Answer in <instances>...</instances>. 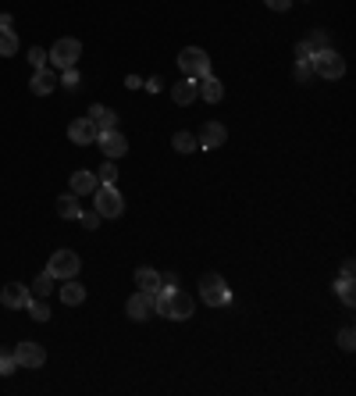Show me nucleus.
I'll return each instance as SVG.
<instances>
[{
  "instance_id": "nucleus-1",
  "label": "nucleus",
  "mask_w": 356,
  "mask_h": 396,
  "mask_svg": "<svg viewBox=\"0 0 356 396\" xmlns=\"http://www.w3.org/2000/svg\"><path fill=\"white\" fill-rule=\"evenodd\" d=\"M153 314H164L171 321H186V318L196 314V307H193V297L182 293V290H157L153 293Z\"/></svg>"
},
{
  "instance_id": "nucleus-2",
  "label": "nucleus",
  "mask_w": 356,
  "mask_h": 396,
  "mask_svg": "<svg viewBox=\"0 0 356 396\" xmlns=\"http://www.w3.org/2000/svg\"><path fill=\"white\" fill-rule=\"evenodd\" d=\"M178 68H182L186 79H207L210 75V58H207V50L203 47H182L178 50Z\"/></svg>"
},
{
  "instance_id": "nucleus-3",
  "label": "nucleus",
  "mask_w": 356,
  "mask_h": 396,
  "mask_svg": "<svg viewBox=\"0 0 356 396\" xmlns=\"http://www.w3.org/2000/svg\"><path fill=\"white\" fill-rule=\"evenodd\" d=\"M93 211H96L100 218H117V214L125 211V197L117 193L114 182H100V186L93 190Z\"/></svg>"
},
{
  "instance_id": "nucleus-4",
  "label": "nucleus",
  "mask_w": 356,
  "mask_h": 396,
  "mask_svg": "<svg viewBox=\"0 0 356 396\" xmlns=\"http://www.w3.org/2000/svg\"><path fill=\"white\" fill-rule=\"evenodd\" d=\"M310 68H314V75H321V79H342L345 75V58L338 50H331V47H324V50H317L314 58H310Z\"/></svg>"
},
{
  "instance_id": "nucleus-5",
  "label": "nucleus",
  "mask_w": 356,
  "mask_h": 396,
  "mask_svg": "<svg viewBox=\"0 0 356 396\" xmlns=\"http://www.w3.org/2000/svg\"><path fill=\"white\" fill-rule=\"evenodd\" d=\"M79 58H82V43L79 39H72V36H65V39H57L53 47H50V65L53 68H79Z\"/></svg>"
},
{
  "instance_id": "nucleus-6",
  "label": "nucleus",
  "mask_w": 356,
  "mask_h": 396,
  "mask_svg": "<svg viewBox=\"0 0 356 396\" xmlns=\"http://www.w3.org/2000/svg\"><path fill=\"white\" fill-rule=\"evenodd\" d=\"M46 271H50L57 282H65V278H79V271H82V257H79L75 250H57V254H50Z\"/></svg>"
},
{
  "instance_id": "nucleus-7",
  "label": "nucleus",
  "mask_w": 356,
  "mask_h": 396,
  "mask_svg": "<svg viewBox=\"0 0 356 396\" xmlns=\"http://www.w3.org/2000/svg\"><path fill=\"white\" fill-rule=\"evenodd\" d=\"M200 297H203V304H207V307H224V304L231 300L228 282H224L217 271H207V275L200 278Z\"/></svg>"
},
{
  "instance_id": "nucleus-8",
  "label": "nucleus",
  "mask_w": 356,
  "mask_h": 396,
  "mask_svg": "<svg viewBox=\"0 0 356 396\" xmlns=\"http://www.w3.org/2000/svg\"><path fill=\"white\" fill-rule=\"evenodd\" d=\"M11 354H15L18 368H43V364H46V350H43L39 343H32V339H22V343H18Z\"/></svg>"
},
{
  "instance_id": "nucleus-9",
  "label": "nucleus",
  "mask_w": 356,
  "mask_h": 396,
  "mask_svg": "<svg viewBox=\"0 0 356 396\" xmlns=\"http://www.w3.org/2000/svg\"><path fill=\"white\" fill-rule=\"evenodd\" d=\"M96 147H100V150H103V157H110V161L129 154V140H125L122 132H117V129H110V132H100V136H96Z\"/></svg>"
},
{
  "instance_id": "nucleus-10",
  "label": "nucleus",
  "mask_w": 356,
  "mask_h": 396,
  "mask_svg": "<svg viewBox=\"0 0 356 396\" xmlns=\"http://www.w3.org/2000/svg\"><path fill=\"white\" fill-rule=\"evenodd\" d=\"M125 314H129L132 321H146V318L153 314V293L136 290V293L129 297V304H125Z\"/></svg>"
},
{
  "instance_id": "nucleus-11",
  "label": "nucleus",
  "mask_w": 356,
  "mask_h": 396,
  "mask_svg": "<svg viewBox=\"0 0 356 396\" xmlns=\"http://www.w3.org/2000/svg\"><path fill=\"white\" fill-rule=\"evenodd\" d=\"M29 300H32V293H29V286H22V282H8L4 293H0V304L11 307V311H25Z\"/></svg>"
},
{
  "instance_id": "nucleus-12",
  "label": "nucleus",
  "mask_w": 356,
  "mask_h": 396,
  "mask_svg": "<svg viewBox=\"0 0 356 396\" xmlns=\"http://www.w3.org/2000/svg\"><path fill=\"white\" fill-rule=\"evenodd\" d=\"M96 125H93V118H75L72 125H68V140L72 143H79V147H89V143H96Z\"/></svg>"
},
{
  "instance_id": "nucleus-13",
  "label": "nucleus",
  "mask_w": 356,
  "mask_h": 396,
  "mask_svg": "<svg viewBox=\"0 0 356 396\" xmlns=\"http://www.w3.org/2000/svg\"><path fill=\"white\" fill-rule=\"evenodd\" d=\"M224 140H228V129H224L221 122H203V129H200V136H196V143H200V147H207V150L221 147Z\"/></svg>"
},
{
  "instance_id": "nucleus-14",
  "label": "nucleus",
  "mask_w": 356,
  "mask_h": 396,
  "mask_svg": "<svg viewBox=\"0 0 356 396\" xmlns=\"http://www.w3.org/2000/svg\"><path fill=\"white\" fill-rule=\"evenodd\" d=\"M57 86H61V82H57V75H53L50 68H36V75L29 79V89H32V97H46V93H53Z\"/></svg>"
},
{
  "instance_id": "nucleus-15",
  "label": "nucleus",
  "mask_w": 356,
  "mask_h": 396,
  "mask_svg": "<svg viewBox=\"0 0 356 396\" xmlns=\"http://www.w3.org/2000/svg\"><path fill=\"white\" fill-rule=\"evenodd\" d=\"M196 97H200L196 79H186V75H182V82H174V86H171V100H174L178 107H189Z\"/></svg>"
},
{
  "instance_id": "nucleus-16",
  "label": "nucleus",
  "mask_w": 356,
  "mask_h": 396,
  "mask_svg": "<svg viewBox=\"0 0 356 396\" xmlns=\"http://www.w3.org/2000/svg\"><path fill=\"white\" fill-rule=\"evenodd\" d=\"M86 118H93L96 132H110V129H117V115H114L110 107H103V104H93Z\"/></svg>"
},
{
  "instance_id": "nucleus-17",
  "label": "nucleus",
  "mask_w": 356,
  "mask_h": 396,
  "mask_svg": "<svg viewBox=\"0 0 356 396\" xmlns=\"http://www.w3.org/2000/svg\"><path fill=\"white\" fill-rule=\"evenodd\" d=\"M96 186H100L96 172H86V168H79V172L72 175V193H75V197H93Z\"/></svg>"
},
{
  "instance_id": "nucleus-18",
  "label": "nucleus",
  "mask_w": 356,
  "mask_h": 396,
  "mask_svg": "<svg viewBox=\"0 0 356 396\" xmlns=\"http://www.w3.org/2000/svg\"><path fill=\"white\" fill-rule=\"evenodd\" d=\"M57 214H61V218H68V221H79V214H82V204H79V197H75V193L57 197Z\"/></svg>"
},
{
  "instance_id": "nucleus-19",
  "label": "nucleus",
  "mask_w": 356,
  "mask_h": 396,
  "mask_svg": "<svg viewBox=\"0 0 356 396\" xmlns=\"http://www.w3.org/2000/svg\"><path fill=\"white\" fill-rule=\"evenodd\" d=\"M196 89H200V97H203L207 104H217V100L224 97V86H221V79H214V75L200 79V82H196Z\"/></svg>"
},
{
  "instance_id": "nucleus-20",
  "label": "nucleus",
  "mask_w": 356,
  "mask_h": 396,
  "mask_svg": "<svg viewBox=\"0 0 356 396\" xmlns=\"http://www.w3.org/2000/svg\"><path fill=\"white\" fill-rule=\"evenodd\" d=\"M18 54V32L0 22V58H15Z\"/></svg>"
},
{
  "instance_id": "nucleus-21",
  "label": "nucleus",
  "mask_w": 356,
  "mask_h": 396,
  "mask_svg": "<svg viewBox=\"0 0 356 396\" xmlns=\"http://www.w3.org/2000/svg\"><path fill=\"white\" fill-rule=\"evenodd\" d=\"M61 300L68 307H79L86 300V286H79V278H65V286H61Z\"/></svg>"
},
{
  "instance_id": "nucleus-22",
  "label": "nucleus",
  "mask_w": 356,
  "mask_h": 396,
  "mask_svg": "<svg viewBox=\"0 0 356 396\" xmlns=\"http://www.w3.org/2000/svg\"><path fill=\"white\" fill-rule=\"evenodd\" d=\"M132 278H136V286L146 290V293H157V290H160V275H157L153 268H136Z\"/></svg>"
},
{
  "instance_id": "nucleus-23",
  "label": "nucleus",
  "mask_w": 356,
  "mask_h": 396,
  "mask_svg": "<svg viewBox=\"0 0 356 396\" xmlns=\"http://www.w3.org/2000/svg\"><path fill=\"white\" fill-rule=\"evenodd\" d=\"M171 147H174L178 154H193L200 143H196V136H193V132H174V136H171Z\"/></svg>"
},
{
  "instance_id": "nucleus-24",
  "label": "nucleus",
  "mask_w": 356,
  "mask_h": 396,
  "mask_svg": "<svg viewBox=\"0 0 356 396\" xmlns=\"http://www.w3.org/2000/svg\"><path fill=\"white\" fill-rule=\"evenodd\" d=\"M25 311L32 314V321H50V314H53V311H50V304H46L43 297H32Z\"/></svg>"
},
{
  "instance_id": "nucleus-25",
  "label": "nucleus",
  "mask_w": 356,
  "mask_h": 396,
  "mask_svg": "<svg viewBox=\"0 0 356 396\" xmlns=\"http://www.w3.org/2000/svg\"><path fill=\"white\" fill-rule=\"evenodd\" d=\"M53 282H57V278H53L50 271H43V275H39V278L32 282V290H29V293H32V297H43V300H46V297H50V290H53Z\"/></svg>"
},
{
  "instance_id": "nucleus-26",
  "label": "nucleus",
  "mask_w": 356,
  "mask_h": 396,
  "mask_svg": "<svg viewBox=\"0 0 356 396\" xmlns=\"http://www.w3.org/2000/svg\"><path fill=\"white\" fill-rule=\"evenodd\" d=\"M335 293H338V300H342L345 307H352V304H356V290H352V278H338V282H335Z\"/></svg>"
},
{
  "instance_id": "nucleus-27",
  "label": "nucleus",
  "mask_w": 356,
  "mask_h": 396,
  "mask_svg": "<svg viewBox=\"0 0 356 396\" xmlns=\"http://www.w3.org/2000/svg\"><path fill=\"white\" fill-rule=\"evenodd\" d=\"M292 79L300 82V86H307V82L314 79V68H310V61H295V68H292Z\"/></svg>"
},
{
  "instance_id": "nucleus-28",
  "label": "nucleus",
  "mask_w": 356,
  "mask_h": 396,
  "mask_svg": "<svg viewBox=\"0 0 356 396\" xmlns=\"http://www.w3.org/2000/svg\"><path fill=\"white\" fill-rule=\"evenodd\" d=\"M96 179H100V182H117V164H114L110 157H103V164H100Z\"/></svg>"
},
{
  "instance_id": "nucleus-29",
  "label": "nucleus",
  "mask_w": 356,
  "mask_h": 396,
  "mask_svg": "<svg viewBox=\"0 0 356 396\" xmlns=\"http://www.w3.org/2000/svg\"><path fill=\"white\" fill-rule=\"evenodd\" d=\"M15 371H18V361H15V354H11V350H0V375L8 378V375H15Z\"/></svg>"
},
{
  "instance_id": "nucleus-30",
  "label": "nucleus",
  "mask_w": 356,
  "mask_h": 396,
  "mask_svg": "<svg viewBox=\"0 0 356 396\" xmlns=\"http://www.w3.org/2000/svg\"><path fill=\"white\" fill-rule=\"evenodd\" d=\"M29 65H32V68H46V65H50V54H46L43 47H32V50H29Z\"/></svg>"
},
{
  "instance_id": "nucleus-31",
  "label": "nucleus",
  "mask_w": 356,
  "mask_h": 396,
  "mask_svg": "<svg viewBox=\"0 0 356 396\" xmlns=\"http://www.w3.org/2000/svg\"><path fill=\"white\" fill-rule=\"evenodd\" d=\"M57 82H61L65 89H79L82 86V75H79V68H65V75L57 79Z\"/></svg>"
},
{
  "instance_id": "nucleus-32",
  "label": "nucleus",
  "mask_w": 356,
  "mask_h": 396,
  "mask_svg": "<svg viewBox=\"0 0 356 396\" xmlns=\"http://www.w3.org/2000/svg\"><path fill=\"white\" fill-rule=\"evenodd\" d=\"M307 47H310L314 54H317V50H324V47H328V32H324V29H314V32H310V39H307Z\"/></svg>"
},
{
  "instance_id": "nucleus-33",
  "label": "nucleus",
  "mask_w": 356,
  "mask_h": 396,
  "mask_svg": "<svg viewBox=\"0 0 356 396\" xmlns=\"http://www.w3.org/2000/svg\"><path fill=\"white\" fill-rule=\"evenodd\" d=\"M79 221H82V229H89V233H93V229H100V221H103V218H100L96 211H82V214H79Z\"/></svg>"
},
{
  "instance_id": "nucleus-34",
  "label": "nucleus",
  "mask_w": 356,
  "mask_h": 396,
  "mask_svg": "<svg viewBox=\"0 0 356 396\" xmlns=\"http://www.w3.org/2000/svg\"><path fill=\"white\" fill-rule=\"evenodd\" d=\"M338 347H342L345 354H352V347H356V335H352V328H349V325L338 332Z\"/></svg>"
},
{
  "instance_id": "nucleus-35",
  "label": "nucleus",
  "mask_w": 356,
  "mask_h": 396,
  "mask_svg": "<svg viewBox=\"0 0 356 396\" xmlns=\"http://www.w3.org/2000/svg\"><path fill=\"white\" fill-rule=\"evenodd\" d=\"M295 58H300V61H310V58H314V50L307 47V39H303V43H295Z\"/></svg>"
},
{
  "instance_id": "nucleus-36",
  "label": "nucleus",
  "mask_w": 356,
  "mask_h": 396,
  "mask_svg": "<svg viewBox=\"0 0 356 396\" xmlns=\"http://www.w3.org/2000/svg\"><path fill=\"white\" fill-rule=\"evenodd\" d=\"M264 4H267L271 11H288V8H292V0H264Z\"/></svg>"
},
{
  "instance_id": "nucleus-37",
  "label": "nucleus",
  "mask_w": 356,
  "mask_h": 396,
  "mask_svg": "<svg viewBox=\"0 0 356 396\" xmlns=\"http://www.w3.org/2000/svg\"><path fill=\"white\" fill-rule=\"evenodd\" d=\"M143 86H146L150 93H160V89H164V82H160V79H150V82H143Z\"/></svg>"
},
{
  "instance_id": "nucleus-38",
  "label": "nucleus",
  "mask_w": 356,
  "mask_h": 396,
  "mask_svg": "<svg viewBox=\"0 0 356 396\" xmlns=\"http://www.w3.org/2000/svg\"><path fill=\"white\" fill-rule=\"evenodd\" d=\"M125 86H129V89H139V86H143V79H139V75H129V79H125Z\"/></svg>"
},
{
  "instance_id": "nucleus-39",
  "label": "nucleus",
  "mask_w": 356,
  "mask_h": 396,
  "mask_svg": "<svg viewBox=\"0 0 356 396\" xmlns=\"http://www.w3.org/2000/svg\"><path fill=\"white\" fill-rule=\"evenodd\" d=\"M174 282H178V278H174V275H171V271H167V275H164V278H160V286H167V290H174Z\"/></svg>"
},
{
  "instance_id": "nucleus-40",
  "label": "nucleus",
  "mask_w": 356,
  "mask_h": 396,
  "mask_svg": "<svg viewBox=\"0 0 356 396\" xmlns=\"http://www.w3.org/2000/svg\"><path fill=\"white\" fill-rule=\"evenodd\" d=\"M342 278H352V261H342Z\"/></svg>"
}]
</instances>
